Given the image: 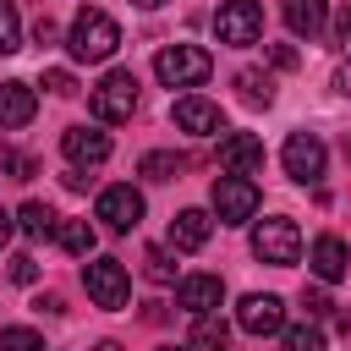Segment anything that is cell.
I'll use <instances>...</instances> for the list:
<instances>
[{
    "mask_svg": "<svg viewBox=\"0 0 351 351\" xmlns=\"http://www.w3.org/2000/svg\"><path fill=\"white\" fill-rule=\"evenodd\" d=\"M115 44H121V27H115V16H110V11L82 5V11L71 16V33H66L71 60H110V55H115Z\"/></svg>",
    "mask_w": 351,
    "mask_h": 351,
    "instance_id": "cell-1",
    "label": "cell"
},
{
    "mask_svg": "<svg viewBox=\"0 0 351 351\" xmlns=\"http://www.w3.org/2000/svg\"><path fill=\"white\" fill-rule=\"evenodd\" d=\"M208 71H214V55L203 44H170L154 55V77L165 88H197V82H208Z\"/></svg>",
    "mask_w": 351,
    "mask_h": 351,
    "instance_id": "cell-2",
    "label": "cell"
},
{
    "mask_svg": "<svg viewBox=\"0 0 351 351\" xmlns=\"http://www.w3.org/2000/svg\"><path fill=\"white\" fill-rule=\"evenodd\" d=\"M88 110H93L104 126L132 121V110H137V77H132V71H104V82L88 93Z\"/></svg>",
    "mask_w": 351,
    "mask_h": 351,
    "instance_id": "cell-3",
    "label": "cell"
},
{
    "mask_svg": "<svg viewBox=\"0 0 351 351\" xmlns=\"http://www.w3.org/2000/svg\"><path fill=\"white\" fill-rule=\"evenodd\" d=\"M214 33H219V44H236V49L258 44L263 38V5L258 0H225L214 11Z\"/></svg>",
    "mask_w": 351,
    "mask_h": 351,
    "instance_id": "cell-4",
    "label": "cell"
},
{
    "mask_svg": "<svg viewBox=\"0 0 351 351\" xmlns=\"http://www.w3.org/2000/svg\"><path fill=\"white\" fill-rule=\"evenodd\" d=\"M82 285H88V296L99 302V307H126V296H132V280H126V263L121 258H88V269H82Z\"/></svg>",
    "mask_w": 351,
    "mask_h": 351,
    "instance_id": "cell-5",
    "label": "cell"
},
{
    "mask_svg": "<svg viewBox=\"0 0 351 351\" xmlns=\"http://www.w3.org/2000/svg\"><path fill=\"white\" fill-rule=\"evenodd\" d=\"M214 214H219V225H247L252 214H258V186H252V176H219L214 181Z\"/></svg>",
    "mask_w": 351,
    "mask_h": 351,
    "instance_id": "cell-6",
    "label": "cell"
},
{
    "mask_svg": "<svg viewBox=\"0 0 351 351\" xmlns=\"http://www.w3.org/2000/svg\"><path fill=\"white\" fill-rule=\"evenodd\" d=\"M252 252L263 258V263H296L302 258V230H296V219H263L258 230H252Z\"/></svg>",
    "mask_w": 351,
    "mask_h": 351,
    "instance_id": "cell-7",
    "label": "cell"
},
{
    "mask_svg": "<svg viewBox=\"0 0 351 351\" xmlns=\"http://www.w3.org/2000/svg\"><path fill=\"white\" fill-rule=\"evenodd\" d=\"M93 214L104 219V230H137V225H143V192H137L132 181L104 186L99 203H93Z\"/></svg>",
    "mask_w": 351,
    "mask_h": 351,
    "instance_id": "cell-8",
    "label": "cell"
},
{
    "mask_svg": "<svg viewBox=\"0 0 351 351\" xmlns=\"http://www.w3.org/2000/svg\"><path fill=\"white\" fill-rule=\"evenodd\" d=\"M280 159H285V176L291 181H302V186H313L318 176H324V143L313 137V132H291L285 137V148H280Z\"/></svg>",
    "mask_w": 351,
    "mask_h": 351,
    "instance_id": "cell-9",
    "label": "cell"
},
{
    "mask_svg": "<svg viewBox=\"0 0 351 351\" xmlns=\"http://www.w3.org/2000/svg\"><path fill=\"white\" fill-rule=\"evenodd\" d=\"M236 324L247 329V335H280L285 329V302L280 296H269V291H252V296H241V307H236Z\"/></svg>",
    "mask_w": 351,
    "mask_h": 351,
    "instance_id": "cell-10",
    "label": "cell"
},
{
    "mask_svg": "<svg viewBox=\"0 0 351 351\" xmlns=\"http://www.w3.org/2000/svg\"><path fill=\"white\" fill-rule=\"evenodd\" d=\"M219 302H225V280L219 274H186L181 285H176V307L181 313H219Z\"/></svg>",
    "mask_w": 351,
    "mask_h": 351,
    "instance_id": "cell-11",
    "label": "cell"
},
{
    "mask_svg": "<svg viewBox=\"0 0 351 351\" xmlns=\"http://www.w3.org/2000/svg\"><path fill=\"white\" fill-rule=\"evenodd\" d=\"M170 121H176L181 132H192V137H214V132H219V104H208L203 93H181V99L170 104Z\"/></svg>",
    "mask_w": 351,
    "mask_h": 351,
    "instance_id": "cell-12",
    "label": "cell"
},
{
    "mask_svg": "<svg viewBox=\"0 0 351 351\" xmlns=\"http://www.w3.org/2000/svg\"><path fill=\"white\" fill-rule=\"evenodd\" d=\"M60 148H66L71 165H104L110 159V132H99V126H66Z\"/></svg>",
    "mask_w": 351,
    "mask_h": 351,
    "instance_id": "cell-13",
    "label": "cell"
},
{
    "mask_svg": "<svg viewBox=\"0 0 351 351\" xmlns=\"http://www.w3.org/2000/svg\"><path fill=\"white\" fill-rule=\"evenodd\" d=\"M219 165L230 176H258L263 170V143L252 132H230V137H219Z\"/></svg>",
    "mask_w": 351,
    "mask_h": 351,
    "instance_id": "cell-14",
    "label": "cell"
},
{
    "mask_svg": "<svg viewBox=\"0 0 351 351\" xmlns=\"http://www.w3.org/2000/svg\"><path fill=\"white\" fill-rule=\"evenodd\" d=\"M38 115V93L27 82H0V132H16Z\"/></svg>",
    "mask_w": 351,
    "mask_h": 351,
    "instance_id": "cell-15",
    "label": "cell"
},
{
    "mask_svg": "<svg viewBox=\"0 0 351 351\" xmlns=\"http://www.w3.org/2000/svg\"><path fill=\"white\" fill-rule=\"evenodd\" d=\"M307 258H313V274H318L324 285L346 280V269H351V252H346V241H340V236H318Z\"/></svg>",
    "mask_w": 351,
    "mask_h": 351,
    "instance_id": "cell-16",
    "label": "cell"
},
{
    "mask_svg": "<svg viewBox=\"0 0 351 351\" xmlns=\"http://www.w3.org/2000/svg\"><path fill=\"white\" fill-rule=\"evenodd\" d=\"M208 230H214V219H208L203 208H181V214L170 219V247H176V252H197V247L208 241Z\"/></svg>",
    "mask_w": 351,
    "mask_h": 351,
    "instance_id": "cell-17",
    "label": "cell"
},
{
    "mask_svg": "<svg viewBox=\"0 0 351 351\" xmlns=\"http://www.w3.org/2000/svg\"><path fill=\"white\" fill-rule=\"evenodd\" d=\"M285 27L296 38H318L329 27V0H285Z\"/></svg>",
    "mask_w": 351,
    "mask_h": 351,
    "instance_id": "cell-18",
    "label": "cell"
},
{
    "mask_svg": "<svg viewBox=\"0 0 351 351\" xmlns=\"http://www.w3.org/2000/svg\"><path fill=\"white\" fill-rule=\"evenodd\" d=\"M225 340H230V324L219 313H197L192 318V346L197 351H225Z\"/></svg>",
    "mask_w": 351,
    "mask_h": 351,
    "instance_id": "cell-19",
    "label": "cell"
},
{
    "mask_svg": "<svg viewBox=\"0 0 351 351\" xmlns=\"http://www.w3.org/2000/svg\"><path fill=\"white\" fill-rule=\"evenodd\" d=\"M16 230H22L27 241H44V236H55L60 225H55V214H49L44 203H22V214H16Z\"/></svg>",
    "mask_w": 351,
    "mask_h": 351,
    "instance_id": "cell-20",
    "label": "cell"
},
{
    "mask_svg": "<svg viewBox=\"0 0 351 351\" xmlns=\"http://www.w3.org/2000/svg\"><path fill=\"white\" fill-rule=\"evenodd\" d=\"M55 236H60V247H66L71 258H93V241H99V230H93L88 219H66Z\"/></svg>",
    "mask_w": 351,
    "mask_h": 351,
    "instance_id": "cell-21",
    "label": "cell"
},
{
    "mask_svg": "<svg viewBox=\"0 0 351 351\" xmlns=\"http://www.w3.org/2000/svg\"><path fill=\"white\" fill-rule=\"evenodd\" d=\"M280 346H285V351H324V329H318V318L280 329Z\"/></svg>",
    "mask_w": 351,
    "mask_h": 351,
    "instance_id": "cell-22",
    "label": "cell"
},
{
    "mask_svg": "<svg viewBox=\"0 0 351 351\" xmlns=\"http://www.w3.org/2000/svg\"><path fill=\"white\" fill-rule=\"evenodd\" d=\"M22 49V16H16V0H0V55H16Z\"/></svg>",
    "mask_w": 351,
    "mask_h": 351,
    "instance_id": "cell-23",
    "label": "cell"
},
{
    "mask_svg": "<svg viewBox=\"0 0 351 351\" xmlns=\"http://www.w3.org/2000/svg\"><path fill=\"white\" fill-rule=\"evenodd\" d=\"M236 88H241L247 104H269V99H274V82H269L263 71H236Z\"/></svg>",
    "mask_w": 351,
    "mask_h": 351,
    "instance_id": "cell-24",
    "label": "cell"
},
{
    "mask_svg": "<svg viewBox=\"0 0 351 351\" xmlns=\"http://www.w3.org/2000/svg\"><path fill=\"white\" fill-rule=\"evenodd\" d=\"M181 165H186L181 154H143V165H137V170H143L148 181H170V176H181Z\"/></svg>",
    "mask_w": 351,
    "mask_h": 351,
    "instance_id": "cell-25",
    "label": "cell"
},
{
    "mask_svg": "<svg viewBox=\"0 0 351 351\" xmlns=\"http://www.w3.org/2000/svg\"><path fill=\"white\" fill-rule=\"evenodd\" d=\"M143 274H148L154 285L176 280V263H170V252H165V247H148V252H143Z\"/></svg>",
    "mask_w": 351,
    "mask_h": 351,
    "instance_id": "cell-26",
    "label": "cell"
},
{
    "mask_svg": "<svg viewBox=\"0 0 351 351\" xmlns=\"http://www.w3.org/2000/svg\"><path fill=\"white\" fill-rule=\"evenodd\" d=\"M0 351H44V340H38V329L16 324V329H0Z\"/></svg>",
    "mask_w": 351,
    "mask_h": 351,
    "instance_id": "cell-27",
    "label": "cell"
},
{
    "mask_svg": "<svg viewBox=\"0 0 351 351\" xmlns=\"http://www.w3.org/2000/svg\"><path fill=\"white\" fill-rule=\"evenodd\" d=\"M0 170H11V181H27V176H33L38 165H33L27 154H16V148H5V154H0Z\"/></svg>",
    "mask_w": 351,
    "mask_h": 351,
    "instance_id": "cell-28",
    "label": "cell"
},
{
    "mask_svg": "<svg viewBox=\"0 0 351 351\" xmlns=\"http://www.w3.org/2000/svg\"><path fill=\"white\" fill-rule=\"evenodd\" d=\"M11 280H16V285H33V280H38V263H33L27 252H16V258H11Z\"/></svg>",
    "mask_w": 351,
    "mask_h": 351,
    "instance_id": "cell-29",
    "label": "cell"
},
{
    "mask_svg": "<svg viewBox=\"0 0 351 351\" xmlns=\"http://www.w3.org/2000/svg\"><path fill=\"white\" fill-rule=\"evenodd\" d=\"M302 307H307V318H329V307H335V302H329L324 291H302Z\"/></svg>",
    "mask_w": 351,
    "mask_h": 351,
    "instance_id": "cell-30",
    "label": "cell"
},
{
    "mask_svg": "<svg viewBox=\"0 0 351 351\" xmlns=\"http://www.w3.org/2000/svg\"><path fill=\"white\" fill-rule=\"evenodd\" d=\"M44 88H49V93H77L71 71H60V66H55V71H44Z\"/></svg>",
    "mask_w": 351,
    "mask_h": 351,
    "instance_id": "cell-31",
    "label": "cell"
},
{
    "mask_svg": "<svg viewBox=\"0 0 351 351\" xmlns=\"http://www.w3.org/2000/svg\"><path fill=\"white\" fill-rule=\"evenodd\" d=\"M269 60H274L280 71H296V49H291V44H274V49H269Z\"/></svg>",
    "mask_w": 351,
    "mask_h": 351,
    "instance_id": "cell-32",
    "label": "cell"
},
{
    "mask_svg": "<svg viewBox=\"0 0 351 351\" xmlns=\"http://www.w3.org/2000/svg\"><path fill=\"white\" fill-rule=\"evenodd\" d=\"M335 38H340V44H351V5L335 16Z\"/></svg>",
    "mask_w": 351,
    "mask_h": 351,
    "instance_id": "cell-33",
    "label": "cell"
},
{
    "mask_svg": "<svg viewBox=\"0 0 351 351\" xmlns=\"http://www.w3.org/2000/svg\"><path fill=\"white\" fill-rule=\"evenodd\" d=\"M33 38H38V44H49V38H55V22H49V16H38V22H33Z\"/></svg>",
    "mask_w": 351,
    "mask_h": 351,
    "instance_id": "cell-34",
    "label": "cell"
},
{
    "mask_svg": "<svg viewBox=\"0 0 351 351\" xmlns=\"http://www.w3.org/2000/svg\"><path fill=\"white\" fill-rule=\"evenodd\" d=\"M335 88H340V93H351V60H346V66L335 71Z\"/></svg>",
    "mask_w": 351,
    "mask_h": 351,
    "instance_id": "cell-35",
    "label": "cell"
},
{
    "mask_svg": "<svg viewBox=\"0 0 351 351\" xmlns=\"http://www.w3.org/2000/svg\"><path fill=\"white\" fill-rule=\"evenodd\" d=\"M5 241H11V214L0 208V247H5Z\"/></svg>",
    "mask_w": 351,
    "mask_h": 351,
    "instance_id": "cell-36",
    "label": "cell"
},
{
    "mask_svg": "<svg viewBox=\"0 0 351 351\" xmlns=\"http://www.w3.org/2000/svg\"><path fill=\"white\" fill-rule=\"evenodd\" d=\"M132 5H143V11H159V5H165V0H132Z\"/></svg>",
    "mask_w": 351,
    "mask_h": 351,
    "instance_id": "cell-37",
    "label": "cell"
},
{
    "mask_svg": "<svg viewBox=\"0 0 351 351\" xmlns=\"http://www.w3.org/2000/svg\"><path fill=\"white\" fill-rule=\"evenodd\" d=\"M346 159H351V137H346Z\"/></svg>",
    "mask_w": 351,
    "mask_h": 351,
    "instance_id": "cell-38",
    "label": "cell"
},
{
    "mask_svg": "<svg viewBox=\"0 0 351 351\" xmlns=\"http://www.w3.org/2000/svg\"><path fill=\"white\" fill-rule=\"evenodd\" d=\"M165 351H186V346H165Z\"/></svg>",
    "mask_w": 351,
    "mask_h": 351,
    "instance_id": "cell-39",
    "label": "cell"
}]
</instances>
